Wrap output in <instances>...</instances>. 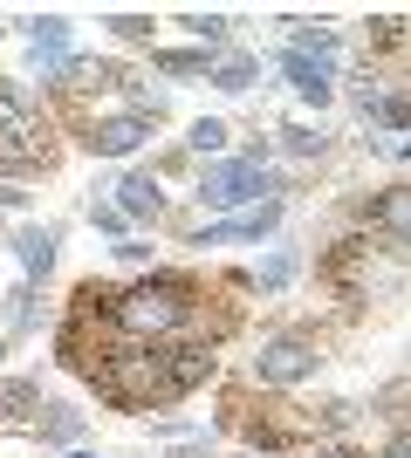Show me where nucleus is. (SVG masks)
I'll return each instance as SVG.
<instances>
[{
	"instance_id": "1",
	"label": "nucleus",
	"mask_w": 411,
	"mask_h": 458,
	"mask_svg": "<svg viewBox=\"0 0 411 458\" xmlns=\"http://www.w3.org/2000/svg\"><path fill=\"white\" fill-rule=\"evenodd\" d=\"M62 144L48 131V116L28 103V89L0 76V172H56Z\"/></svg>"
},
{
	"instance_id": "2",
	"label": "nucleus",
	"mask_w": 411,
	"mask_h": 458,
	"mask_svg": "<svg viewBox=\"0 0 411 458\" xmlns=\"http://www.w3.org/2000/svg\"><path fill=\"white\" fill-rule=\"evenodd\" d=\"M322 369V335L315 328H274L254 356V383L261 390H288V383L315 377Z\"/></svg>"
},
{
	"instance_id": "3",
	"label": "nucleus",
	"mask_w": 411,
	"mask_h": 458,
	"mask_svg": "<svg viewBox=\"0 0 411 458\" xmlns=\"http://www.w3.org/2000/svg\"><path fill=\"white\" fill-rule=\"evenodd\" d=\"M261 191H281V178L261 165V157H213L206 172H199V199L206 206H261Z\"/></svg>"
},
{
	"instance_id": "4",
	"label": "nucleus",
	"mask_w": 411,
	"mask_h": 458,
	"mask_svg": "<svg viewBox=\"0 0 411 458\" xmlns=\"http://www.w3.org/2000/svg\"><path fill=\"white\" fill-rule=\"evenodd\" d=\"M281 226V199H261L254 212H240V219H219V226L193 233V247H219V240H261V233Z\"/></svg>"
},
{
	"instance_id": "5",
	"label": "nucleus",
	"mask_w": 411,
	"mask_h": 458,
	"mask_svg": "<svg viewBox=\"0 0 411 458\" xmlns=\"http://www.w3.org/2000/svg\"><path fill=\"white\" fill-rule=\"evenodd\" d=\"M0 424H7V431H35L41 424V383H28V377L0 383Z\"/></svg>"
},
{
	"instance_id": "6",
	"label": "nucleus",
	"mask_w": 411,
	"mask_h": 458,
	"mask_svg": "<svg viewBox=\"0 0 411 458\" xmlns=\"http://www.w3.org/2000/svg\"><path fill=\"white\" fill-rule=\"evenodd\" d=\"M206 82L227 89V96H240V89H254V82H261V62L240 55V48H213V55H206Z\"/></svg>"
},
{
	"instance_id": "7",
	"label": "nucleus",
	"mask_w": 411,
	"mask_h": 458,
	"mask_svg": "<svg viewBox=\"0 0 411 458\" xmlns=\"http://www.w3.org/2000/svg\"><path fill=\"white\" fill-rule=\"evenodd\" d=\"M117 212L124 219H165V185H158V172H131L117 185Z\"/></svg>"
},
{
	"instance_id": "8",
	"label": "nucleus",
	"mask_w": 411,
	"mask_h": 458,
	"mask_svg": "<svg viewBox=\"0 0 411 458\" xmlns=\"http://www.w3.org/2000/svg\"><path fill=\"white\" fill-rule=\"evenodd\" d=\"M281 76H288L295 96H302V103H315V110L336 96V76L322 69V62H309V55H288V48H281Z\"/></svg>"
},
{
	"instance_id": "9",
	"label": "nucleus",
	"mask_w": 411,
	"mask_h": 458,
	"mask_svg": "<svg viewBox=\"0 0 411 458\" xmlns=\"http://www.w3.org/2000/svg\"><path fill=\"white\" fill-rule=\"evenodd\" d=\"M405 185H384L377 199H364V226H377V240H398L405 247Z\"/></svg>"
},
{
	"instance_id": "10",
	"label": "nucleus",
	"mask_w": 411,
	"mask_h": 458,
	"mask_svg": "<svg viewBox=\"0 0 411 458\" xmlns=\"http://www.w3.org/2000/svg\"><path fill=\"white\" fill-rule=\"evenodd\" d=\"M56 247H62V233H56V226H21V233H14L21 274H28V281H41V274L56 267Z\"/></svg>"
},
{
	"instance_id": "11",
	"label": "nucleus",
	"mask_w": 411,
	"mask_h": 458,
	"mask_svg": "<svg viewBox=\"0 0 411 458\" xmlns=\"http://www.w3.org/2000/svg\"><path fill=\"white\" fill-rule=\"evenodd\" d=\"M35 438H41V445H62V452H69V445L82 438V411H76V403H41Z\"/></svg>"
},
{
	"instance_id": "12",
	"label": "nucleus",
	"mask_w": 411,
	"mask_h": 458,
	"mask_svg": "<svg viewBox=\"0 0 411 458\" xmlns=\"http://www.w3.org/2000/svg\"><path fill=\"white\" fill-rule=\"evenodd\" d=\"M151 69L158 76L193 82V76H206V48H151Z\"/></svg>"
},
{
	"instance_id": "13",
	"label": "nucleus",
	"mask_w": 411,
	"mask_h": 458,
	"mask_svg": "<svg viewBox=\"0 0 411 458\" xmlns=\"http://www.w3.org/2000/svg\"><path fill=\"white\" fill-rule=\"evenodd\" d=\"M227 137H234V131H227L219 116H199V123H193V137H185V151H199V157H219V151H227Z\"/></svg>"
},
{
	"instance_id": "14",
	"label": "nucleus",
	"mask_w": 411,
	"mask_h": 458,
	"mask_svg": "<svg viewBox=\"0 0 411 458\" xmlns=\"http://www.w3.org/2000/svg\"><path fill=\"white\" fill-rule=\"evenodd\" d=\"M295 281V253H274V260H268V267H261L254 274V281H247V287H261V294H274V287H288Z\"/></svg>"
},
{
	"instance_id": "15",
	"label": "nucleus",
	"mask_w": 411,
	"mask_h": 458,
	"mask_svg": "<svg viewBox=\"0 0 411 458\" xmlns=\"http://www.w3.org/2000/svg\"><path fill=\"white\" fill-rule=\"evenodd\" d=\"M178 28H193L199 41H227V28H234V21H227V14H178Z\"/></svg>"
},
{
	"instance_id": "16",
	"label": "nucleus",
	"mask_w": 411,
	"mask_h": 458,
	"mask_svg": "<svg viewBox=\"0 0 411 458\" xmlns=\"http://www.w3.org/2000/svg\"><path fill=\"white\" fill-rule=\"evenodd\" d=\"M281 144H288L295 157H322V131H309V123H288V131H281Z\"/></svg>"
},
{
	"instance_id": "17",
	"label": "nucleus",
	"mask_w": 411,
	"mask_h": 458,
	"mask_svg": "<svg viewBox=\"0 0 411 458\" xmlns=\"http://www.w3.org/2000/svg\"><path fill=\"white\" fill-rule=\"evenodd\" d=\"M103 28H117L124 41H151V28H158V21H151V14H110Z\"/></svg>"
},
{
	"instance_id": "18",
	"label": "nucleus",
	"mask_w": 411,
	"mask_h": 458,
	"mask_svg": "<svg viewBox=\"0 0 411 458\" xmlns=\"http://www.w3.org/2000/svg\"><path fill=\"white\" fill-rule=\"evenodd\" d=\"M90 226L97 233H124V212L110 206V199H97V206H90Z\"/></svg>"
},
{
	"instance_id": "19",
	"label": "nucleus",
	"mask_w": 411,
	"mask_h": 458,
	"mask_svg": "<svg viewBox=\"0 0 411 458\" xmlns=\"http://www.w3.org/2000/svg\"><path fill=\"white\" fill-rule=\"evenodd\" d=\"M21 206H28V191H21L14 178H0V212H21Z\"/></svg>"
},
{
	"instance_id": "20",
	"label": "nucleus",
	"mask_w": 411,
	"mask_h": 458,
	"mask_svg": "<svg viewBox=\"0 0 411 458\" xmlns=\"http://www.w3.org/2000/svg\"><path fill=\"white\" fill-rule=\"evenodd\" d=\"M172 458H206V438H185V445H172Z\"/></svg>"
},
{
	"instance_id": "21",
	"label": "nucleus",
	"mask_w": 411,
	"mask_h": 458,
	"mask_svg": "<svg viewBox=\"0 0 411 458\" xmlns=\"http://www.w3.org/2000/svg\"><path fill=\"white\" fill-rule=\"evenodd\" d=\"M62 458H97V452H82V445H69V452H62Z\"/></svg>"
},
{
	"instance_id": "22",
	"label": "nucleus",
	"mask_w": 411,
	"mask_h": 458,
	"mask_svg": "<svg viewBox=\"0 0 411 458\" xmlns=\"http://www.w3.org/2000/svg\"><path fill=\"white\" fill-rule=\"evenodd\" d=\"M309 458H336V452H322V445H315V452H309Z\"/></svg>"
},
{
	"instance_id": "23",
	"label": "nucleus",
	"mask_w": 411,
	"mask_h": 458,
	"mask_svg": "<svg viewBox=\"0 0 411 458\" xmlns=\"http://www.w3.org/2000/svg\"><path fill=\"white\" fill-rule=\"evenodd\" d=\"M0 356H7V335H0Z\"/></svg>"
},
{
	"instance_id": "24",
	"label": "nucleus",
	"mask_w": 411,
	"mask_h": 458,
	"mask_svg": "<svg viewBox=\"0 0 411 458\" xmlns=\"http://www.w3.org/2000/svg\"><path fill=\"white\" fill-rule=\"evenodd\" d=\"M240 458H261V452H240Z\"/></svg>"
}]
</instances>
